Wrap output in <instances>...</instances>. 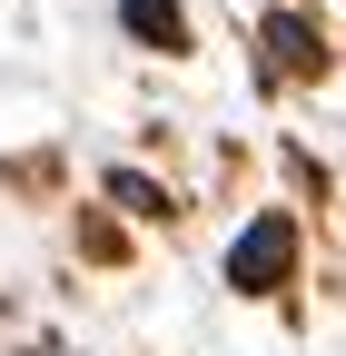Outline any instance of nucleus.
Returning <instances> with one entry per match:
<instances>
[{"mask_svg": "<svg viewBox=\"0 0 346 356\" xmlns=\"http://www.w3.org/2000/svg\"><path fill=\"white\" fill-rule=\"evenodd\" d=\"M287 257H297V228H287V218H257V228L228 248V277H238V287H277Z\"/></svg>", "mask_w": 346, "mask_h": 356, "instance_id": "obj_1", "label": "nucleus"}, {"mask_svg": "<svg viewBox=\"0 0 346 356\" xmlns=\"http://www.w3.org/2000/svg\"><path fill=\"white\" fill-rule=\"evenodd\" d=\"M119 20L139 30V40H158V50H179V40H188V20H179V0H119Z\"/></svg>", "mask_w": 346, "mask_h": 356, "instance_id": "obj_2", "label": "nucleus"}, {"mask_svg": "<svg viewBox=\"0 0 346 356\" xmlns=\"http://www.w3.org/2000/svg\"><path fill=\"white\" fill-rule=\"evenodd\" d=\"M267 60H277V70H307V60H317V30L277 10V20H267Z\"/></svg>", "mask_w": 346, "mask_h": 356, "instance_id": "obj_3", "label": "nucleus"}]
</instances>
